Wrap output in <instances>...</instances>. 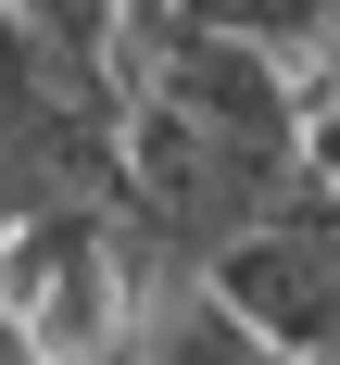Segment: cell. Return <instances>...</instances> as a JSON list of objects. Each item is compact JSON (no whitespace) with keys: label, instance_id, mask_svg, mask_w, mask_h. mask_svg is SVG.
<instances>
[{"label":"cell","instance_id":"6da1fadb","mask_svg":"<svg viewBox=\"0 0 340 365\" xmlns=\"http://www.w3.org/2000/svg\"><path fill=\"white\" fill-rule=\"evenodd\" d=\"M126 76V252L202 290L239 227L302 189V101L227 13H113Z\"/></svg>","mask_w":340,"mask_h":365},{"label":"cell","instance_id":"7a4b0ae2","mask_svg":"<svg viewBox=\"0 0 340 365\" xmlns=\"http://www.w3.org/2000/svg\"><path fill=\"white\" fill-rule=\"evenodd\" d=\"M202 290H215L264 353L340 365V189L302 177L264 227H239V240L215 252V277H202Z\"/></svg>","mask_w":340,"mask_h":365}]
</instances>
